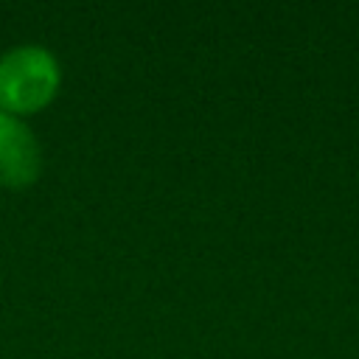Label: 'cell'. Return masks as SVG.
Segmentation results:
<instances>
[{
  "mask_svg": "<svg viewBox=\"0 0 359 359\" xmlns=\"http://www.w3.org/2000/svg\"><path fill=\"white\" fill-rule=\"evenodd\" d=\"M59 81V65L42 45H14L0 56V104L28 109L42 104Z\"/></svg>",
  "mask_w": 359,
  "mask_h": 359,
  "instance_id": "6da1fadb",
  "label": "cell"
},
{
  "mask_svg": "<svg viewBox=\"0 0 359 359\" xmlns=\"http://www.w3.org/2000/svg\"><path fill=\"white\" fill-rule=\"evenodd\" d=\"M39 168V143L31 126L0 107V180L28 182Z\"/></svg>",
  "mask_w": 359,
  "mask_h": 359,
  "instance_id": "7a4b0ae2",
  "label": "cell"
}]
</instances>
